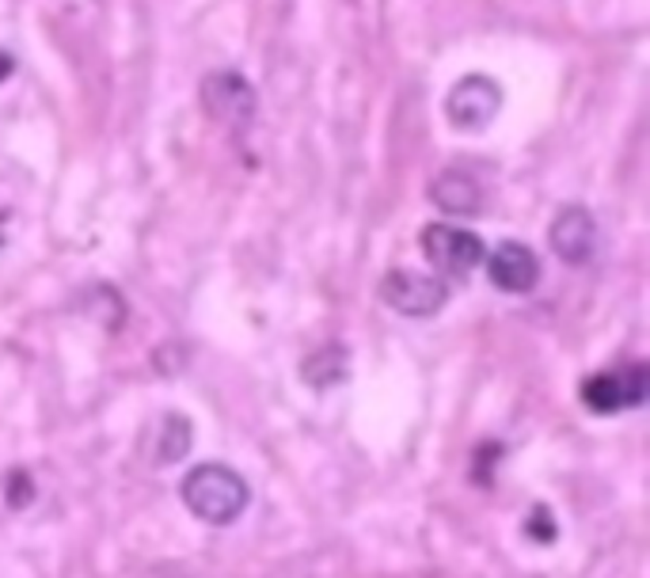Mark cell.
Segmentation results:
<instances>
[{"instance_id":"8fae6325","label":"cell","mask_w":650,"mask_h":578,"mask_svg":"<svg viewBox=\"0 0 650 578\" xmlns=\"http://www.w3.org/2000/svg\"><path fill=\"white\" fill-rule=\"evenodd\" d=\"M190 449V423L183 415H164V430H160V449H156V460L160 464H176L179 457H186Z\"/></svg>"},{"instance_id":"6da1fadb","label":"cell","mask_w":650,"mask_h":578,"mask_svg":"<svg viewBox=\"0 0 650 578\" xmlns=\"http://www.w3.org/2000/svg\"><path fill=\"white\" fill-rule=\"evenodd\" d=\"M179 495L186 510L205 525H232L247 510V499H251L244 476L232 472L229 464H213V460L195 464L183 476Z\"/></svg>"},{"instance_id":"9c48e42d","label":"cell","mask_w":650,"mask_h":578,"mask_svg":"<svg viewBox=\"0 0 650 578\" xmlns=\"http://www.w3.org/2000/svg\"><path fill=\"white\" fill-rule=\"evenodd\" d=\"M430 198L446 214H475L483 202V190L468 171H446L430 183Z\"/></svg>"},{"instance_id":"52a82bcc","label":"cell","mask_w":650,"mask_h":578,"mask_svg":"<svg viewBox=\"0 0 650 578\" xmlns=\"http://www.w3.org/2000/svg\"><path fill=\"white\" fill-rule=\"evenodd\" d=\"M548 240H551V251H556L563 263L582 267V263H590V255L597 248V221L590 210H582V206H567V210H559L556 221H551Z\"/></svg>"},{"instance_id":"277c9868","label":"cell","mask_w":650,"mask_h":578,"mask_svg":"<svg viewBox=\"0 0 650 578\" xmlns=\"http://www.w3.org/2000/svg\"><path fill=\"white\" fill-rule=\"evenodd\" d=\"M422 255L441 270V275L468 278L472 270L483 263V240L468 229H456V224H426L422 229Z\"/></svg>"},{"instance_id":"4fadbf2b","label":"cell","mask_w":650,"mask_h":578,"mask_svg":"<svg viewBox=\"0 0 650 578\" xmlns=\"http://www.w3.org/2000/svg\"><path fill=\"white\" fill-rule=\"evenodd\" d=\"M525 533H529L533 540H541V544H551V540L559 537V529H556V521H551L548 506H536L533 518H525Z\"/></svg>"},{"instance_id":"5b68a950","label":"cell","mask_w":650,"mask_h":578,"mask_svg":"<svg viewBox=\"0 0 650 578\" xmlns=\"http://www.w3.org/2000/svg\"><path fill=\"white\" fill-rule=\"evenodd\" d=\"M502 107V92L495 80L487 76H464L456 80L449 100H446V115L456 130H483V126L495 122Z\"/></svg>"},{"instance_id":"30bf717a","label":"cell","mask_w":650,"mask_h":578,"mask_svg":"<svg viewBox=\"0 0 650 578\" xmlns=\"http://www.w3.org/2000/svg\"><path fill=\"white\" fill-rule=\"evenodd\" d=\"M346 373H351V358H346V350L339 343L312 350V355L300 362V377H305L312 389H335Z\"/></svg>"},{"instance_id":"7a4b0ae2","label":"cell","mask_w":650,"mask_h":578,"mask_svg":"<svg viewBox=\"0 0 650 578\" xmlns=\"http://www.w3.org/2000/svg\"><path fill=\"white\" fill-rule=\"evenodd\" d=\"M202 107L225 130H247L256 122L259 100H256V88L247 84V76L232 69H217L202 80Z\"/></svg>"},{"instance_id":"3957f363","label":"cell","mask_w":650,"mask_h":578,"mask_svg":"<svg viewBox=\"0 0 650 578\" xmlns=\"http://www.w3.org/2000/svg\"><path fill=\"white\" fill-rule=\"evenodd\" d=\"M449 289L446 282H438L430 275H422V270H407V267H395L388 270L385 278H380V301L395 309L400 316H415V320H426L441 312V304H446Z\"/></svg>"},{"instance_id":"5bb4252c","label":"cell","mask_w":650,"mask_h":578,"mask_svg":"<svg viewBox=\"0 0 650 578\" xmlns=\"http://www.w3.org/2000/svg\"><path fill=\"white\" fill-rule=\"evenodd\" d=\"M8 73H12V57H8L4 50H0V80H4Z\"/></svg>"},{"instance_id":"ba28073f","label":"cell","mask_w":650,"mask_h":578,"mask_svg":"<svg viewBox=\"0 0 650 578\" xmlns=\"http://www.w3.org/2000/svg\"><path fill=\"white\" fill-rule=\"evenodd\" d=\"M487 275L498 289L506 293H529V289L541 282V259H536V251L517 244V240H506V244L495 248L487 263Z\"/></svg>"},{"instance_id":"8992f818","label":"cell","mask_w":650,"mask_h":578,"mask_svg":"<svg viewBox=\"0 0 650 578\" xmlns=\"http://www.w3.org/2000/svg\"><path fill=\"white\" fill-rule=\"evenodd\" d=\"M646 369L643 365H631L620 369V373H597V377H585L582 381V399L601 415H612V411H624V407H639L646 399Z\"/></svg>"},{"instance_id":"7c38bea8","label":"cell","mask_w":650,"mask_h":578,"mask_svg":"<svg viewBox=\"0 0 650 578\" xmlns=\"http://www.w3.org/2000/svg\"><path fill=\"white\" fill-rule=\"evenodd\" d=\"M30 499H35V479H30L23 469H12L8 472V484H4V503L12 510H27Z\"/></svg>"}]
</instances>
